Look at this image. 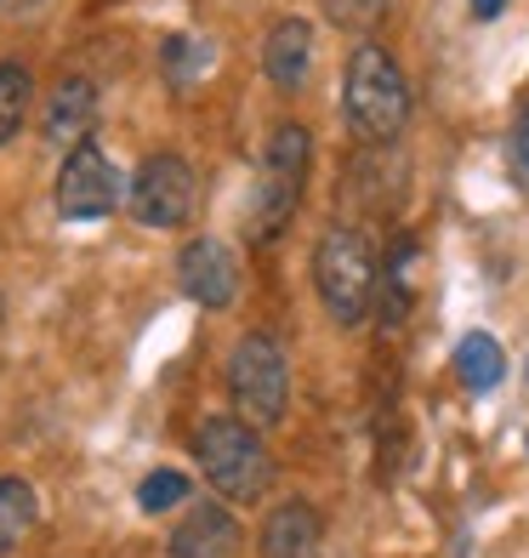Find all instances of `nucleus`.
Returning <instances> with one entry per match:
<instances>
[{
	"mask_svg": "<svg viewBox=\"0 0 529 558\" xmlns=\"http://www.w3.org/2000/svg\"><path fill=\"white\" fill-rule=\"evenodd\" d=\"M342 120L359 143H393L410 125V81L387 46L365 40L342 69Z\"/></svg>",
	"mask_w": 529,
	"mask_h": 558,
	"instance_id": "f257e3e1",
	"label": "nucleus"
},
{
	"mask_svg": "<svg viewBox=\"0 0 529 558\" xmlns=\"http://www.w3.org/2000/svg\"><path fill=\"white\" fill-rule=\"evenodd\" d=\"M194 456H199V473L211 478V490L222 501H262L273 490V473H280L262 434L239 416H206L199 422Z\"/></svg>",
	"mask_w": 529,
	"mask_h": 558,
	"instance_id": "f03ea898",
	"label": "nucleus"
},
{
	"mask_svg": "<svg viewBox=\"0 0 529 558\" xmlns=\"http://www.w3.org/2000/svg\"><path fill=\"white\" fill-rule=\"evenodd\" d=\"M313 286H319L324 314L336 325H359L370 314L382 279H376V245H370L365 228H353V222L324 228L319 245H313Z\"/></svg>",
	"mask_w": 529,
	"mask_h": 558,
	"instance_id": "7ed1b4c3",
	"label": "nucleus"
},
{
	"mask_svg": "<svg viewBox=\"0 0 529 558\" xmlns=\"http://www.w3.org/2000/svg\"><path fill=\"white\" fill-rule=\"evenodd\" d=\"M308 166H313L308 125L285 120L262 148V177H257V194H250V234L257 240H273L291 222L302 189H308Z\"/></svg>",
	"mask_w": 529,
	"mask_h": 558,
	"instance_id": "20e7f679",
	"label": "nucleus"
},
{
	"mask_svg": "<svg viewBox=\"0 0 529 558\" xmlns=\"http://www.w3.org/2000/svg\"><path fill=\"white\" fill-rule=\"evenodd\" d=\"M229 393H234L239 422H250V427L280 422L285 404H291V365H285L280 342L262 337V331L239 337L234 353H229Z\"/></svg>",
	"mask_w": 529,
	"mask_h": 558,
	"instance_id": "39448f33",
	"label": "nucleus"
},
{
	"mask_svg": "<svg viewBox=\"0 0 529 558\" xmlns=\"http://www.w3.org/2000/svg\"><path fill=\"white\" fill-rule=\"evenodd\" d=\"M194 166L183 155H148L132 177V194H125V211H132L143 228H183L194 217Z\"/></svg>",
	"mask_w": 529,
	"mask_h": 558,
	"instance_id": "423d86ee",
	"label": "nucleus"
},
{
	"mask_svg": "<svg viewBox=\"0 0 529 558\" xmlns=\"http://www.w3.org/2000/svg\"><path fill=\"white\" fill-rule=\"evenodd\" d=\"M120 206V171L114 160L97 148L91 137L81 148L63 155V171H58V217L63 222H97Z\"/></svg>",
	"mask_w": 529,
	"mask_h": 558,
	"instance_id": "0eeeda50",
	"label": "nucleus"
},
{
	"mask_svg": "<svg viewBox=\"0 0 529 558\" xmlns=\"http://www.w3.org/2000/svg\"><path fill=\"white\" fill-rule=\"evenodd\" d=\"M176 279H183V291L199 302V308H234L239 302V257H234V245H222L211 234H199L183 245V257H176Z\"/></svg>",
	"mask_w": 529,
	"mask_h": 558,
	"instance_id": "6e6552de",
	"label": "nucleus"
},
{
	"mask_svg": "<svg viewBox=\"0 0 529 558\" xmlns=\"http://www.w3.org/2000/svg\"><path fill=\"white\" fill-rule=\"evenodd\" d=\"M239 553V519L229 513V501H199L188 507V519H176L165 558H234Z\"/></svg>",
	"mask_w": 529,
	"mask_h": 558,
	"instance_id": "1a4fd4ad",
	"label": "nucleus"
},
{
	"mask_svg": "<svg viewBox=\"0 0 529 558\" xmlns=\"http://www.w3.org/2000/svg\"><path fill=\"white\" fill-rule=\"evenodd\" d=\"M91 125H97V86L86 74H69V81H58L52 97H46V137L63 143V148H81L91 137Z\"/></svg>",
	"mask_w": 529,
	"mask_h": 558,
	"instance_id": "9d476101",
	"label": "nucleus"
},
{
	"mask_svg": "<svg viewBox=\"0 0 529 558\" xmlns=\"http://www.w3.org/2000/svg\"><path fill=\"white\" fill-rule=\"evenodd\" d=\"M308 63H313V29L308 17H280L262 40V74L280 92H296L308 81Z\"/></svg>",
	"mask_w": 529,
	"mask_h": 558,
	"instance_id": "9b49d317",
	"label": "nucleus"
},
{
	"mask_svg": "<svg viewBox=\"0 0 529 558\" xmlns=\"http://www.w3.org/2000/svg\"><path fill=\"white\" fill-rule=\"evenodd\" d=\"M319 513L308 501H280L262 524V558H319Z\"/></svg>",
	"mask_w": 529,
	"mask_h": 558,
	"instance_id": "f8f14e48",
	"label": "nucleus"
},
{
	"mask_svg": "<svg viewBox=\"0 0 529 558\" xmlns=\"http://www.w3.org/2000/svg\"><path fill=\"white\" fill-rule=\"evenodd\" d=\"M456 376L472 393H490V388H501V376H507V353H501V342L490 331H472L456 348Z\"/></svg>",
	"mask_w": 529,
	"mask_h": 558,
	"instance_id": "ddd939ff",
	"label": "nucleus"
},
{
	"mask_svg": "<svg viewBox=\"0 0 529 558\" xmlns=\"http://www.w3.org/2000/svg\"><path fill=\"white\" fill-rule=\"evenodd\" d=\"M35 519H40L35 485H29V478H17V473H7V478H0V553H12L23 536H29Z\"/></svg>",
	"mask_w": 529,
	"mask_h": 558,
	"instance_id": "4468645a",
	"label": "nucleus"
},
{
	"mask_svg": "<svg viewBox=\"0 0 529 558\" xmlns=\"http://www.w3.org/2000/svg\"><path fill=\"white\" fill-rule=\"evenodd\" d=\"M29 97H35V81H29V69L23 63H0V148H7L17 137V125L23 114H29Z\"/></svg>",
	"mask_w": 529,
	"mask_h": 558,
	"instance_id": "2eb2a0df",
	"label": "nucleus"
},
{
	"mask_svg": "<svg viewBox=\"0 0 529 558\" xmlns=\"http://www.w3.org/2000/svg\"><path fill=\"white\" fill-rule=\"evenodd\" d=\"M206 63H211V46H206V40H194V35H171V40L160 46V69H165V81H171V86L199 81V74H206Z\"/></svg>",
	"mask_w": 529,
	"mask_h": 558,
	"instance_id": "dca6fc26",
	"label": "nucleus"
},
{
	"mask_svg": "<svg viewBox=\"0 0 529 558\" xmlns=\"http://www.w3.org/2000/svg\"><path fill=\"white\" fill-rule=\"evenodd\" d=\"M176 501H188V473H176V468H155L137 485V507L143 513H165V507Z\"/></svg>",
	"mask_w": 529,
	"mask_h": 558,
	"instance_id": "f3484780",
	"label": "nucleus"
},
{
	"mask_svg": "<svg viewBox=\"0 0 529 558\" xmlns=\"http://www.w3.org/2000/svg\"><path fill=\"white\" fill-rule=\"evenodd\" d=\"M324 7V17L336 23V29H347V35H370L376 23L387 17V0H319Z\"/></svg>",
	"mask_w": 529,
	"mask_h": 558,
	"instance_id": "a211bd4d",
	"label": "nucleus"
},
{
	"mask_svg": "<svg viewBox=\"0 0 529 558\" xmlns=\"http://www.w3.org/2000/svg\"><path fill=\"white\" fill-rule=\"evenodd\" d=\"M513 160H518V177L529 183V97H524V109H518V132H513Z\"/></svg>",
	"mask_w": 529,
	"mask_h": 558,
	"instance_id": "6ab92c4d",
	"label": "nucleus"
},
{
	"mask_svg": "<svg viewBox=\"0 0 529 558\" xmlns=\"http://www.w3.org/2000/svg\"><path fill=\"white\" fill-rule=\"evenodd\" d=\"M467 7H472V17H478V23H490V17L507 12V0H467Z\"/></svg>",
	"mask_w": 529,
	"mask_h": 558,
	"instance_id": "aec40b11",
	"label": "nucleus"
}]
</instances>
